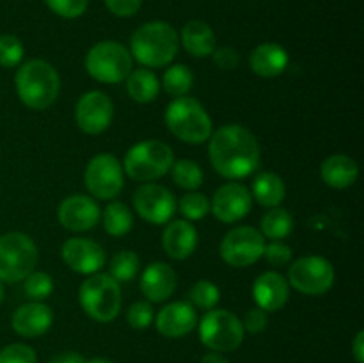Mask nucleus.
<instances>
[{"mask_svg": "<svg viewBox=\"0 0 364 363\" xmlns=\"http://www.w3.org/2000/svg\"><path fill=\"white\" fill-rule=\"evenodd\" d=\"M210 162L224 178L238 180L255 173L262 162V152L251 130L242 125H224L210 135Z\"/></svg>", "mask_w": 364, "mask_h": 363, "instance_id": "1", "label": "nucleus"}, {"mask_svg": "<svg viewBox=\"0 0 364 363\" xmlns=\"http://www.w3.org/2000/svg\"><path fill=\"white\" fill-rule=\"evenodd\" d=\"M18 98L34 110H45L59 96L60 78L55 68L43 59L21 64L14 77Z\"/></svg>", "mask_w": 364, "mask_h": 363, "instance_id": "2", "label": "nucleus"}, {"mask_svg": "<svg viewBox=\"0 0 364 363\" xmlns=\"http://www.w3.org/2000/svg\"><path fill=\"white\" fill-rule=\"evenodd\" d=\"M180 39L167 21H149L134 32L130 41L132 56L148 68H162L176 57Z\"/></svg>", "mask_w": 364, "mask_h": 363, "instance_id": "3", "label": "nucleus"}, {"mask_svg": "<svg viewBox=\"0 0 364 363\" xmlns=\"http://www.w3.org/2000/svg\"><path fill=\"white\" fill-rule=\"evenodd\" d=\"M169 130L188 144H203L212 135V120L205 107L191 96H180L166 110Z\"/></svg>", "mask_w": 364, "mask_h": 363, "instance_id": "4", "label": "nucleus"}, {"mask_svg": "<svg viewBox=\"0 0 364 363\" xmlns=\"http://www.w3.org/2000/svg\"><path fill=\"white\" fill-rule=\"evenodd\" d=\"M78 301L91 319L98 322H110L119 315L121 287L110 274H92L80 285Z\"/></svg>", "mask_w": 364, "mask_h": 363, "instance_id": "5", "label": "nucleus"}, {"mask_svg": "<svg viewBox=\"0 0 364 363\" xmlns=\"http://www.w3.org/2000/svg\"><path fill=\"white\" fill-rule=\"evenodd\" d=\"M174 153L164 141H142L132 146L124 155V171L137 182H153L162 178L173 167Z\"/></svg>", "mask_w": 364, "mask_h": 363, "instance_id": "6", "label": "nucleus"}, {"mask_svg": "<svg viewBox=\"0 0 364 363\" xmlns=\"http://www.w3.org/2000/svg\"><path fill=\"white\" fill-rule=\"evenodd\" d=\"M38 263V246L28 235L11 231L0 237V281L25 280Z\"/></svg>", "mask_w": 364, "mask_h": 363, "instance_id": "7", "label": "nucleus"}, {"mask_svg": "<svg viewBox=\"0 0 364 363\" xmlns=\"http://www.w3.org/2000/svg\"><path fill=\"white\" fill-rule=\"evenodd\" d=\"M134 60L132 53L121 43H96L85 56V70L95 80L103 84H117L130 75Z\"/></svg>", "mask_w": 364, "mask_h": 363, "instance_id": "8", "label": "nucleus"}, {"mask_svg": "<svg viewBox=\"0 0 364 363\" xmlns=\"http://www.w3.org/2000/svg\"><path fill=\"white\" fill-rule=\"evenodd\" d=\"M244 335L242 320L228 310H210L199 322V338L213 352L235 351Z\"/></svg>", "mask_w": 364, "mask_h": 363, "instance_id": "9", "label": "nucleus"}, {"mask_svg": "<svg viewBox=\"0 0 364 363\" xmlns=\"http://www.w3.org/2000/svg\"><path fill=\"white\" fill-rule=\"evenodd\" d=\"M287 281L302 294L322 295L333 287L334 267L323 256H302L291 263Z\"/></svg>", "mask_w": 364, "mask_h": 363, "instance_id": "10", "label": "nucleus"}, {"mask_svg": "<svg viewBox=\"0 0 364 363\" xmlns=\"http://www.w3.org/2000/svg\"><path fill=\"white\" fill-rule=\"evenodd\" d=\"M265 238L252 226H238L228 231L220 242V256L231 267H247L263 256Z\"/></svg>", "mask_w": 364, "mask_h": 363, "instance_id": "11", "label": "nucleus"}, {"mask_svg": "<svg viewBox=\"0 0 364 363\" xmlns=\"http://www.w3.org/2000/svg\"><path fill=\"white\" fill-rule=\"evenodd\" d=\"M123 167L110 153H100L85 167L87 191L98 199H114L123 191Z\"/></svg>", "mask_w": 364, "mask_h": 363, "instance_id": "12", "label": "nucleus"}, {"mask_svg": "<svg viewBox=\"0 0 364 363\" xmlns=\"http://www.w3.org/2000/svg\"><path fill=\"white\" fill-rule=\"evenodd\" d=\"M176 198L167 187L159 184H144L135 191L134 206L139 216L151 224H166L176 212Z\"/></svg>", "mask_w": 364, "mask_h": 363, "instance_id": "13", "label": "nucleus"}, {"mask_svg": "<svg viewBox=\"0 0 364 363\" xmlns=\"http://www.w3.org/2000/svg\"><path fill=\"white\" fill-rule=\"evenodd\" d=\"M114 116V103L103 91H89L77 102L75 120L85 134H102Z\"/></svg>", "mask_w": 364, "mask_h": 363, "instance_id": "14", "label": "nucleus"}, {"mask_svg": "<svg viewBox=\"0 0 364 363\" xmlns=\"http://www.w3.org/2000/svg\"><path fill=\"white\" fill-rule=\"evenodd\" d=\"M252 206V196L245 185L231 182V184L223 185L217 189L213 194L212 203H210V210L213 216L223 223H235L240 221L249 214Z\"/></svg>", "mask_w": 364, "mask_h": 363, "instance_id": "15", "label": "nucleus"}, {"mask_svg": "<svg viewBox=\"0 0 364 363\" xmlns=\"http://www.w3.org/2000/svg\"><path fill=\"white\" fill-rule=\"evenodd\" d=\"M60 255L71 270L80 274H96L107 262L103 248L91 238H68L63 244Z\"/></svg>", "mask_w": 364, "mask_h": 363, "instance_id": "16", "label": "nucleus"}, {"mask_svg": "<svg viewBox=\"0 0 364 363\" xmlns=\"http://www.w3.org/2000/svg\"><path fill=\"white\" fill-rule=\"evenodd\" d=\"M60 224L71 231L91 230L98 224L102 212L98 203L84 194H73L64 199L57 210Z\"/></svg>", "mask_w": 364, "mask_h": 363, "instance_id": "17", "label": "nucleus"}, {"mask_svg": "<svg viewBox=\"0 0 364 363\" xmlns=\"http://www.w3.org/2000/svg\"><path fill=\"white\" fill-rule=\"evenodd\" d=\"M198 326V313L191 302L176 301L162 308L156 315V330L169 338H180Z\"/></svg>", "mask_w": 364, "mask_h": 363, "instance_id": "18", "label": "nucleus"}, {"mask_svg": "<svg viewBox=\"0 0 364 363\" xmlns=\"http://www.w3.org/2000/svg\"><path fill=\"white\" fill-rule=\"evenodd\" d=\"M252 295L258 306L265 312H277L283 308L290 295V285L276 270H269L256 278L252 285Z\"/></svg>", "mask_w": 364, "mask_h": 363, "instance_id": "19", "label": "nucleus"}, {"mask_svg": "<svg viewBox=\"0 0 364 363\" xmlns=\"http://www.w3.org/2000/svg\"><path fill=\"white\" fill-rule=\"evenodd\" d=\"M53 322L52 310L39 301L27 302L13 313V330L20 337L36 338L45 335Z\"/></svg>", "mask_w": 364, "mask_h": 363, "instance_id": "20", "label": "nucleus"}, {"mask_svg": "<svg viewBox=\"0 0 364 363\" xmlns=\"http://www.w3.org/2000/svg\"><path fill=\"white\" fill-rule=\"evenodd\" d=\"M176 273L164 262H153L141 276V290L149 301L162 302L176 290Z\"/></svg>", "mask_w": 364, "mask_h": 363, "instance_id": "21", "label": "nucleus"}, {"mask_svg": "<svg viewBox=\"0 0 364 363\" xmlns=\"http://www.w3.org/2000/svg\"><path fill=\"white\" fill-rule=\"evenodd\" d=\"M162 248L174 260H185L198 248V230L185 219L173 221L162 233Z\"/></svg>", "mask_w": 364, "mask_h": 363, "instance_id": "22", "label": "nucleus"}, {"mask_svg": "<svg viewBox=\"0 0 364 363\" xmlns=\"http://www.w3.org/2000/svg\"><path fill=\"white\" fill-rule=\"evenodd\" d=\"M290 57L288 52L277 43H263L252 50L251 57H249V64L251 70L256 75L265 78L279 77L284 70H287Z\"/></svg>", "mask_w": 364, "mask_h": 363, "instance_id": "23", "label": "nucleus"}, {"mask_svg": "<svg viewBox=\"0 0 364 363\" xmlns=\"http://www.w3.org/2000/svg\"><path fill=\"white\" fill-rule=\"evenodd\" d=\"M181 43L192 57H208L215 50L217 39L212 27L201 20H191L181 31Z\"/></svg>", "mask_w": 364, "mask_h": 363, "instance_id": "24", "label": "nucleus"}, {"mask_svg": "<svg viewBox=\"0 0 364 363\" xmlns=\"http://www.w3.org/2000/svg\"><path fill=\"white\" fill-rule=\"evenodd\" d=\"M322 180L333 189H347L358 180L359 167L354 159L347 155H331L322 164Z\"/></svg>", "mask_w": 364, "mask_h": 363, "instance_id": "25", "label": "nucleus"}, {"mask_svg": "<svg viewBox=\"0 0 364 363\" xmlns=\"http://www.w3.org/2000/svg\"><path fill=\"white\" fill-rule=\"evenodd\" d=\"M284 194H287V187H284V182L277 174L259 173L252 180L251 196L259 205L269 206V209L279 206V203L284 199Z\"/></svg>", "mask_w": 364, "mask_h": 363, "instance_id": "26", "label": "nucleus"}, {"mask_svg": "<svg viewBox=\"0 0 364 363\" xmlns=\"http://www.w3.org/2000/svg\"><path fill=\"white\" fill-rule=\"evenodd\" d=\"M127 91L135 102L149 103L159 96L160 82L151 70L139 68L127 77Z\"/></svg>", "mask_w": 364, "mask_h": 363, "instance_id": "27", "label": "nucleus"}, {"mask_svg": "<svg viewBox=\"0 0 364 363\" xmlns=\"http://www.w3.org/2000/svg\"><path fill=\"white\" fill-rule=\"evenodd\" d=\"M103 228L112 237H121L127 235L134 226V214L124 203L114 201L103 210Z\"/></svg>", "mask_w": 364, "mask_h": 363, "instance_id": "28", "label": "nucleus"}, {"mask_svg": "<svg viewBox=\"0 0 364 363\" xmlns=\"http://www.w3.org/2000/svg\"><path fill=\"white\" fill-rule=\"evenodd\" d=\"M291 230H294V217L290 216L288 210L274 206L262 217V235L272 238V241L287 238Z\"/></svg>", "mask_w": 364, "mask_h": 363, "instance_id": "29", "label": "nucleus"}, {"mask_svg": "<svg viewBox=\"0 0 364 363\" xmlns=\"http://www.w3.org/2000/svg\"><path fill=\"white\" fill-rule=\"evenodd\" d=\"M162 84L166 93H169L174 98H180V96H187L188 91L192 89L194 84V75L188 70L185 64H174V66L167 68L166 73H164Z\"/></svg>", "mask_w": 364, "mask_h": 363, "instance_id": "30", "label": "nucleus"}, {"mask_svg": "<svg viewBox=\"0 0 364 363\" xmlns=\"http://www.w3.org/2000/svg\"><path fill=\"white\" fill-rule=\"evenodd\" d=\"M141 269V260L134 251H119L110 260V276L117 283L132 281Z\"/></svg>", "mask_w": 364, "mask_h": 363, "instance_id": "31", "label": "nucleus"}, {"mask_svg": "<svg viewBox=\"0 0 364 363\" xmlns=\"http://www.w3.org/2000/svg\"><path fill=\"white\" fill-rule=\"evenodd\" d=\"M173 171V180L178 187L187 189V191H196L203 184V169L194 162V160H178L171 167Z\"/></svg>", "mask_w": 364, "mask_h": 363, "instance_id": "32", "label": "nucleus"}, {"mask_svg": "<svg viewBox=\"0 0 364 363\" xmlns=\"http://www.w3.org/2000/svg\"><path fill=\"white\" fill-rule=\"evenodd\" d=\"M191 299L198 308L213 310L220 299L219 287L208 280H199L198 283L191 288Z\"/></svg>", "mask_w": 364, "mask_h": 363, "instance_id": "33", "label": "nucleus"}, {"mask_svg": "<svg viewBox=\"0 0 364 363\" xmlns=\"http://www.w3.org/2000/svg\"><path fill=\"white\" fill-rule=\"evenodd\" d=\"M53 290V280L46 273H34L32 270L27 278H25V294L31 298L32 301H43L48 298Z\"/></svg>", "mask_w": 364, "mask_h": 363, "instance_id": "34", "label": "nucleus"}, {"mask_svg": "<svg viewBox=\"0 0 364 363\" xmlns=\"http://www.w3.org/2000/svg\"><path fill=\"white\" fill-rule=\"evenodd\" d=\"M23 59V45L13 34L0 36V66L14 68Z\"/></svg>", "mask_w": 364, "mask_h": 363, "instance_id": "35", "label": "nucleus"}, {"mask_svg": "<svg viewBox=\"0 0 364 363\" xmlns=\"http://www.w3.org/2000/svg\"><path fill=\"white\" fill-rule=\"evenodd\" d=\"M180 212L187 219L199 221L210 212V201L201 192H188L180 199Z\"/></svg>", "mask_w": 364, "mask_h": 363, "instance_id": "36", "label": "nucleus"}, {"mask_svg": "<svg viewBox=\"0 0 364 363\" xmlns=\"http://www.w3.org/2000/svg\"><path fill=\"white\" fill-rule=\"evenodd\" d=\"M0 363H38V356L28 345L11 344L0 351Z\"/></svg>", "mask_w": 364, "mask_h": 363, "instance_id": "37", "label": "nucleus"}, {"mask_svg": "<svg viewBox=\"0 0 364 363\" xmlns=\"http://www.w3.org/2000/svg\"><path fill=\"white\" fill-rule=\"evenodd\" d=\"M46 6L63 18H78L87 9L89 0H45Z\"/></svg>", "mask_w": 364, "mask_h": 363, "instance_id": "38", "label": "nucleus"}, {"mask_svg": "<svg viewBox=\"0 0 364 363\" xmlns=\"http://www.w3.org/2000/svg\"><path fill=\"white\" fill-rule=\"evenodd\" d=\"M127 320L134 330H146L153 320V308L149 302L139 301L128 308Z\"/></svg>", "mask_w": 364, "mask_h": 363, "instance_id": "39", "label": "nucleus"}, {"mask_svg": "<svg viewBox=\"0 0 364 363\" xmlns=\"http://www.w3.org/2000/svg\"><path fill=\"white\" fill-rule=\"evenodd\" d=\"M263 256H265L267 262H269L270 265L283 267L287 265V263H290L291 249L290 246H287L284 242L272 241L270 244L265 246V249H263Z\"/></svg>", "mask_w": 364, "mask_h": 363, "instance_id": "40", "label": "nucleus"}, {"mask_svg": "<svg viewBox=\"0 0 364 363\" xmlns=\"http://www.w3.org/2000/svg\"><path fill=\"white\" fill-rule=\"evenodd\" d=\"M213 63L220 68V70H235L240 63V57H238L237 50H233L231 46H220V48L213 50Z\"/></svg>", "mask_w": 364, "mask_h": 363, "instance_id": "41", "label": "nucleus"}, {"mask_svg": "<svg viewBox=\"0 0 364 363\" xmlns=\"http://www.w3.org/2000/svg\"><path fill=\"white\" fill-rule=\"evenodd\" d=\"M242 324H244V331H249V333H262L267 327V324H269V317H267L265 310H262L258 306V308L249 310L247 315H245V320Z\"/></svg>", "mask_w": 364, "mask_h": 363, "instance_id": "42", "label": "nucleus"}, {"mask_svg": "<svg viewBox=\"0 0 364 363\" xmlns=\"http://www.w3.org/2000/svg\"><path fill=\"white\" fill-rule=\"evenodd\" d=\"M142 0H105V6L109 11L116 16L127 18L134 16L139 9H141Z\"/></svg>", "mask_w": 364, "mask_h": 363, "instance_id": "43", "label": "nucleus"}, {"mask_svg": "<svg viewBox=\"0 0 364 363\" xmlns=\"http://www.w3.org/2000/svg\"><path fill=\"white\" fill-rule=\"evenodd\" d=\"M48 363H85L84 356L77 351H64L53 356Z\"/></svg>", "mask_w": 364, "mask_h": 363, "instance_id": "44", "label": "nucleus"}, {"mask_svg": "<svg viewBox=\"0 0 364 363\" xmlns=\"http://www.w3.org/2000/svg\"><path fill=\"white\" fill-rule=\"evenodd\" d=\"M352 354H354L355 362L364 363V333L359 331L354 338V344H352Z\"/></svg>", "mask_w": 364, "mask_h": 363, "instance_id": "45", "label": "nucleus"}, {"mask_svg": "<svg viewBox=\"0 0 364 363\" xmlns=\"http://www.w3.org/2000/svg\"><path fill=\"white\" fill-rule=\"evenodd\" d=\"M201 363H230V362H228L223 354H219V352H208V354L203 356Z\"/></svg>", "mask_w": 364, "mask_h": 363, "instance_id": "46", "label": "nucleus"}, {"mask_svg": "<svg viewBox=\"0 0 364 363\" xmlns=\"http://www.w3.org/2000/svg\"><path fill=\"white\" fill-rule=\"evenodd\" d=\"M85 363H114V362H110V359H105V358H92Z\"/></svg>", "mask_w": 364, "mask_h": 363, "instance_id": "47", "label": "nucleus"}, {"mask_svg": "<svg viewBox=\"0 0 364 363\" xmlns=\"http://www.w3.org/2000/svg\"><path fill=\"white\" fill-rule=\"evenodd\" d=\"M4 299V287H2V281H0V302H2Z\"/></svg>", "mask_w": 364, "mask_h": 363, "instance_id": "48", "label": "nucleus"}]
</instances>
